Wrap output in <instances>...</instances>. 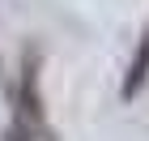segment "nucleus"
Instances as JSON below:
<instances>
[{
	"label": "nucleus",
	"instance_id": "obj_1",
	"mask_svg": "<svg viewBox=\"0 0 149 141\" xmlns=\"http://www.w3.org/2000/svg\"><path fill=\"white\" fill-rule=\"evenodd\" d=\"M47 120H43V98H38V51L26 47L22 56V81L13 90V124L4 141H47Z\"/></svg>",
	"mask_w": 149,
	"mask_h": 141
},
{
	"label": "nucleus",
	"instance_id": "obj_2",
	"mask_svg": "<svg viewBox=\"0 0 149 141\" xmlns=\"http://www.w3.org/2000/svg\"><path fill=\"white\" fill-rule=\"evenodd\" d=\"M145 81H149V30L141 34L136 51H132V64H128V73H124V86H119V94H124V98H136Z\"/></svg>",
	"mask_w": 149,
	"mask_h": 141
}]
</instances>
